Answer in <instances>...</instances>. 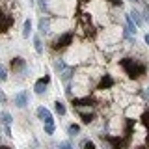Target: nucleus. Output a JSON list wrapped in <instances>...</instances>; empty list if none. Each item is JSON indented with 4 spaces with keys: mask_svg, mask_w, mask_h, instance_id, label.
<instances>
[{
    "mask_svg": "<svg viewBox=\"0 0 149 149\" xmlns=\"http://www.w3.org/2000/svg\"><path fill=\"white\" fill-rule=\"evenodd\" d=\"M45 132L47 134H54V125H45Z\"/></svg>",
    "mask_w": 149,
    "mask_h": 149,
    "instance_id": "nucleus-25",
    "label": "nucleus"
},
{
    "mask_svg": "<svg viewBox=\"0 0 149 149\" xmlns=\"http://www.w3.org/2000/svg\"><path fill=\"white\" fill-rule=\"evenodd\" d=\"M82 149H95V143L91 140H84L82 142Z\"/></svg>",
    "mask_w": 149,
    "mask_h": 149,
    "instance_id": "nucleus-22",
    "label": "nucleus"
},
{
    "mask_svg": "<svg viewBox=\"0 0 149 149\" xmlns=\"http://www.w3.org/2000/svg\"><path fill=\"white\" fill-rule=\"evenodd\" d=\"M30 34H32V21L26 19V21H24V28H22V37H30Z\"/></svg>",
    "mask_w": 149,
    "mask_h": 149,
    "instance_id": "nucleus-15",
    "label": "nucleus"
},
{
    "mask_svg": "<svg viewBox=\"0 0 149 149\" xmlns=\"http://www.w3.org/2000/svg\"><path fill=\"white\" fill-rule=\"evenodd\" d=\"M54 110H56V112H58V114H60V116H63V114H65V106H63V102H60V101H56V102H54Z\"/></svg>",
    "mask_w": 149,
    "mask_h": 149,
    "instance_id": "nucleus-20",
    "label": "nucleus"
},
{
    "mask_svg": "<svg viewBox=\"0 0 149 149\" xmlns=\"http://www.w3.org/2000/svg\"><path fill=\"white\" fill-rule=\"evenodd\" d=\"M11 24H13V19L0 9V32H8Z\"/></svg>",
    "mask_w": 149,
    "mask_h": 149,
    "instance_id": "nucleus-6",
    "label": "nucleus"
},
{
    "mask_svg": "<svg viewBox=\"0 0 149 149\" xmlns=\"http://www.w3.org/2000/svg\"><path fill=\"white\" fill-rule=\"evenodd\" d=\"M39 6H41V9L45 11V9H47V0H39Z\"/></svg>",
    "mask_w": 149,
    "mask_h": 149,
    "instance_id": "nucleus-27",
    "label": "nucleus"
},
{
    "mask_svg": "<svg viewBox=\"0 0 149 149\" xmlns=\"http://www.w3.org/2000/svg\"><path fill=\"white\" fill-rule=\"evenodd\" d=\"M36 114H37V118H39L41 121H43L45 125H54V119H52V114H50L49 110L45 108V106H39V108L36 110Z\"/></svg>",
    "mask_w": 149,
    "mask_h": 149,
    "instance_id": "nucleus-4",
    "label": "nucleus"
},
{
    "mask_svg": "<svg viewBox=\"0 0 149 149\" xmlns=\"http://www.w3.org/2000/svg\"><path fill=\"white\" fill-rule=\"evenodd\" d=\"M138 149H149V147H138Z\"/></svg>",
    "mask_w": 149,
    "mask_h": 149,
    "instance_id": "nucleus-32",
    "label": "nucleus"
},
{
    "mask_svg": "<svg viewBox=\"0 0 149 149\" xmlns=\"http://www.w3.org/2000/svg\"><path fill=\"white\" fill-rule=\"evenodd\" d=\"M112 86H114V78H112L110 74H104V77L101 78V82H99V90H108Z\"/></svg>",
    "mask_w": 149,
    "mask_h": 149,
    "instance_id": "nucleus-9",
    "label": "nucleus"
},
{
    "mask_svg": "<svg viewBox=\"0 0 149 149\" xmlns=\"http://www.w3.org/2000/svg\"><path fill=\"white\" fill-rule=\"evenodd\" d=\"M143 39H146V43L149 45V34H146V37H143Z\"/></svg>",
    "mask_w": 149,
    "mask_h": 149,
    "instance_id": "nucleus-31",
    "label": "nucleus"
},
{
    "mask_svg": "<svg viewBox=\"0 0 149 149\" xmlns=\"http://www.w3.org/2000/svg\"><path fill=\"white\" fill-rule=\"evenodd\" d=\"M73 73H74V67H67V69L62 73V80H63L65 84H69V80L73 78Z\"/></svg>",
    "mask_w": 149,
    "mask_h": 149,
    "instance_id": "nucleus-13",
    "label": "nucleus"
},
{
    "mask_svg": "<svg viewBox=\"0 0 149 149\" xmlns=\"http://www.w3.org/2000/svg\"><path fill=\"white\" fill-rule=\"evenodd\" d=\"M143 15H146V21L149 22V6L146 8V11H143Z\"/></svg>",
    "mask_w": 149,
    "mask_h": 149,
    "instance_id": "nucleus-29",
    "label": "nucleus"
},
{
    "mask_svg": "<svg viewBox=\"0 0 149 149\" xmlns=\"http://www.w3.org/2000/svg\"><path fill=\"white\" fill-rule=\"evenodd\" d=\"M13 101H15V106H17V108H24V106L28 104V93L26 91H19Z\"/></svg>",
    "mask_w": 149,
    "mask_h": 149,
    "instance_id": "nucleus-8",
    "label": "nucleus"
},
{
    "mask_svg": "<svg viewBox=\"0 0 149 149\" xmlns=\"http://www.w3.org/2000/svg\"><path fill=\"white\" fill-rule=\"evenodd\" d=\"M39 32L41 34H49L50 32V19H41L39 21Z\"/></svg>",
    "mask_w": 149,
    "mask_h": 149,
    "instance_id": "nucleus-10",
    "label": "nucleus"
},
{
    "mask_svg": "<svg viewBox=\"0 0 149 149\" xmlns=\"http://www.w3.org/2000/svg\"><path fill=\"white\" fill-rule=\"evenodd\" d=\"M127 32L129 34H136V24H134L132 17H130V13L127 15Z\"/></svg>",
    "mask_w": 149,
    "mask_h": 149,
    "instance_id": "nucleus-14",
    "label": "nucleus"
},
{
    "mask_svg": "<svg viewBox=\"0 0 149 149\" xmlns=\"http://www.w3.org/2000/svg\"><path fill=\"white\" fill-rule=\"evenodd\" d=\"M0 149H9V147H0Z\"/></svg>",
    "mask_w": 149,
    "mask_h": 149,
    "instance_id": "nucleus-34",
    "label": "nucleus"
},
{
    "mask_svg": "<svg viewBox=\"0 0 149 149\" xmlns=\"http://www.w3.org/2000/svg\"><path fill=\"white\" fill-rule=\"evenodd\" d=\"M0 121H2V125H6V127H9V125L13 123V118L9 112H0Z\"/></svg>",
    "mask_w": 149,
    "mask_h": 149,
    "instance_id": "nucleus-11",
    "label": "nucleus"
},
{
    "mask_svg": "<svg viewBox=\"0 0 149 149\" xmlns=\"http://www.w3.org/2000/svg\"><path fill=\"white\" fill-rule=\"evenodd\" d=\"M11 69L15 73H22V74H24L26 73V62L22 58H13L11 60Z\"/></svg>",
    "mask_w": 149,
    "mask_h": 149,
    "instance_id": "nucleus-7",
    "label": "nucleus"
},
{
    "mask_svg": "<svg viewBox=\"0 0 149 149\" xmlns=\"http://www.w3.org/2000/svg\"><path fill=\"white\" fill-rule=\"evenodd\" d=\"M112 4H116V6H121V0H110Z\"/></svg>",
    "mask_w": 149,
    "mask_h": 149,
    "instance_id": "nucleus-30",
    "label": "nucleus"
},
{
    "mask_svg": "<svg viewBox=\"0 0 149 149\" xmlns=\"http://www.w3.org/2000/svg\"><path fill=\"white\" fill-rule=\"evenodd\" d=\"M4 134H6V136H11V130H9V127H6V125H4Z\"/></svg>",
    "mask_w": 149,
    "mask_h": 149,
    "instance_id": "nucleus-28",
    "label": "nucleus"
},
{
    "mask_svg": "<svg viewBox=\"0 0 149 149\" xmlns=\"http://www.w3.org/2000/svg\"><path fill=\"white\" fill-rule=\"evenodd\" d=\"M67 132H69V136H77V134L80 132V127L73 123V125H69V127H67Z\"/></svg>",
    "mask_w": 149,
    "mask_h": 149,
    "instance_id": "nucleus-18",
    "label": "nucleus"
},
{
    "mask_svg": "<svg viewBox=\"0 0 149 149\" xmlns=\"http://www.w3.org/2000/svg\"><path fill=\"white\" fill-rule=\"evenodd\" d=\"M73 106L77 108V112H82L84 108H88V110H93V106H95V102H93L91 99H74L73 101Z\"/></svg>",
    "mask_w": 149,
    "mask_h": 149,
    "instance_id": "nucleus-3",
    "label": "nucleus"
},
{
    "mask_svg": "<svg viewBox=\"0 0 149 149\" xmlns=\"http://www.w3.org/2000/svg\"><path fill=\"white\" fill-rule=\"evenodd\" d=\"M130 17H132V21H134V24H136V26H142L143 24V19L140 17L138 11H132V13H130Z\"/></svg>",
    "mask_w": 149,
    "mask_h": 149,
    "instance_id": "nucleus-17",
    "label": "nucleus"
},
{
    "mask_svg": "<svg viewBox=\"0 0 149 149\" xmlns=\"http://www.w3.org/2000/svg\"><path fill=\"white\" fill-rule=\"evenodd\" d=\"M54 69H56V71H58L60 74H62L65 69H67V65H65L63 60H56V62H54Z\"/></svg>",
    "mask_w": 149,
    "mask_h": 149,
    "instance_id": "nucleus-16",
    "label": "nucleus"
},
{
    "mask_svg": "<svg viewBox=\"0 0 149 149\" xmlns=\"http://www.w3.org/2000/svg\"><path fill=\"white\" fill-rule=\"evenodd\" d=\"M119 65L123 67V71L127 73L130 78H140L147 71V65L143 62H140V60H136V58H123L119 62Z\"/></svg>",
    "mask_w": 149,
    "mask_h": 149,
    "instance_id": "nucleus-1",
    "label": "nucleus"
},
{
    "mask_svg": "<svg viewBox=\"0 0 149 149\" xmlns=\"http://www.w3.org/2000/svg\"><path fill=\"white\" fill-rule=\"evenodd\" d=\"M142 121H143V125H146V127L149 129V110H147V112H146V114H143V116H142Z\"/></svg>",
    "mask_w": 149,
    "mask_h": 149,
    "instance_id": "nucleus-23",
    "label": "nucleus"
},
{
    "mask_svg": "<svg viewBox=\"0 0 149 149\" xmlns=\"http://www.w3.org/2000/svg\"><path fill=\"white\" fill-rule=\"evenodd\" d=\"M130 2H138V0H130Z\"/></svg>",
    "mask_w": 149,
    "mask_h": 149,
    "instance_id": "nucleus-35",
    "label": "nucleus"
},
{
    "mask_svg": "<svg viewBox=\"0 0 149 149\" xmlns=\"http://www.w3.org/2000/svg\"><path fill=\"white\" fill-rule=\"evenodd\" d=\"M93 118H95V114L93 112H80V119H82V123H86V125H90Z\"/></svg>",
    "mask_w": 149,
    "mask_h": 149,
    "instance_id": "nucleus-12",
    "label": "nucleus"
},
{
    "mask_svg": "<svg viewBox=\"0 0 149 149\" xmlns=\"http://www.w3.org/2000/svg\"><path fill=\"white\" fill-rule=\"evenodd\" d=\"M6 78H8V69H6V65L0 63V80H6Z\"/></svg>",
    "mask_w": 149,
    "mask_h": 149,
    "instance_id": "nucleus-21",
    "label": "nucleus"
},
{
    "mask_svg": "<svg viewBox=\"0 0 149 149\" xmlns=\"http://www.w3.org/2000/svg\"><path fill=\"white\" fill-rule=\"evenodd\" d=\"M73 36H74V32L73 30H69V32H65L63 36H60L58 39L54 41V49H63V47H67V45H71V41H73Z\"/></svg>",
    "mask_w": 149,
    "mask_h": 149,
    "instance_id": "nucleus-2",
    "label": "nucleus"
},
{
    "mask_svg": "<svg viewBox=\"0 0 149 149\" xmlns=\"http://www.w3.org/2000/svg\"><path fill=\"white\" fill-rule=\"evenodd\" d=\"M34 47H36V52L37 54H43V45H41V39H39V37H34Z\"/></svg>",
    "mask_w": 149,
    "mask_h": 149,
    "instance_id": "nucleus-19",
    "label": "nucleus"
},
{
    "mask_svg": "<svg viewBox=\"0 0 149 149\" xmlns=\"http://www.w3.org/2000/svg\"><path fill=\"white\" fill-rule=\"evenodd\" d=\"M147 146H149V136H147Z\"/></svg>",
    "mask_w": 149,
    "mask_h": 149,
    "instance_id": "nucleus-33",
    "label": "nucleus"
},
{
    "mask_svg": "<svg viewBox=\"0 0 149 149\" xmlns=\"http://www.w3.org/2000/svg\"><path fill=\"white\" fill-rule=\"evenodd\" d=\"M58 147H60V149H73V146H71L69 142H62V143H60Z\"/></svg>",
    "mask_w": 149,
    "mask_h": 149,
    "instance_id": "nucleus-24",
    "label": "nucleus"
},
{
    "mask_svg": "<svg viewBox=\"0 0 149 149\" xmlns=\"http://www.w3.org/2000/svg\"><path fill=\"white\" fill-rule=\"evenodd\" d=\"M6 101H8V99H6V95H4V91L0 90V102H2V104H6Z\"/></svg>",
    "mask_w": 149,
    "mask_h": 149,
    "instance_id": "nucleus-26",
    "label": "nucleus"
},
{
    "mask_svg": "<svg viewBox=\"0 0 149 149\" xmlns=\"http://www.w3.org/2000/svg\"><path fill=\"white\" fill-rule=\"evenodd\" d=\"M49 82H50V77H49V74H45L43 78H39V80L34 84V91L37 93V95H43L45 90H47V84H49Z\"/></svg>",
    "mask_w": 149,
    "mask_h": 149,
    "instance_id": "nucleus-5",
    "label": "nucleus"
}]
</instances>
